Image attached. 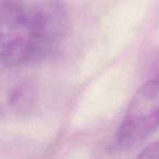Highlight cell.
<instances>
[{"label": "cell", "mask_w": 159, "mask_h": 159, "mask_svg": "<svg viewBox=\"0 0 159 159\" xmlns=\"http://www.w3.org/2000/svg\"><path fill=\"white\" fill-rule=\"evenodd\" d=\"M139 157L144 159H159V141L148 144L139 154Z\"/></svg>", "instance_id": "3957f363"}, {"label": "cell", "mask_w": 159, "mask_h": 159, "mask_svg": "<svg viewBox=\"0 0 159 159\" xmlns=\"http://www.w3.org/2000/svg\"><path fill=\"white\" fill-rule=\"evenodd\" d=\"M148 74L150 79L159 80V50L152 53L148 68Z\"/></svg>", "instance_id": "277c9868"}, {"label": "cell", "mask_w": 159, "mask_h": 159, "mask_svg": "<svg viewBox=\"0 0 159 159\" xmlns=\"http://www.w3.org/2000/svg\"><path fill=\"white\" fill-rule=\"evenodd\" d=\"M69 23L61 0H0V64L46 59L64 42Z\"/></svg>", "instance_id": "6da1fadb"}, {"label": "cell", "mask_w": 159, "mask_h": 159, "mask_svg": "<svg viewBox=\"0 0 159 159\" xmlns=\"http://www.w3.org/2000/svg\"><path fill=\"white\" fill-rule=\"evenodd\" d=\"M159 128V80L149 79L131 99L117 133L121 149L135 148Z\"/></svg>", "instance_id": "7a4b0ae2"}]
</instances>
